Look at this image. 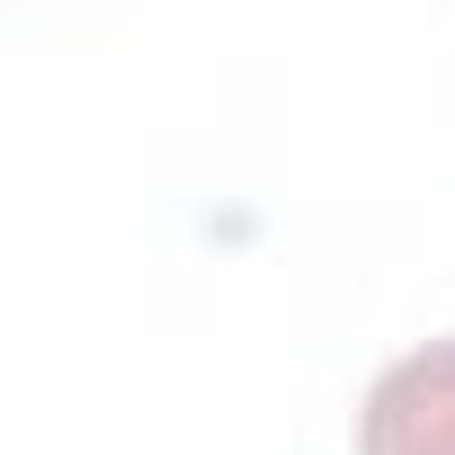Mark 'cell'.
I'll list each match as a JSON object with an SVG mask.
<instances>
[{"instance_id":"1","label":"cell","mask_w":455,"mask_h":455,"mask_svg":"<svg viewBox=\"0 0 455 455\" xmlns=\"http://www.w3.org/2000/svg\"><path fill=\"white\" fill-rule=\"evenodd\" d=\"M357 455H455V339H428L375 375Z\"/></svg>"}]
</instances>
